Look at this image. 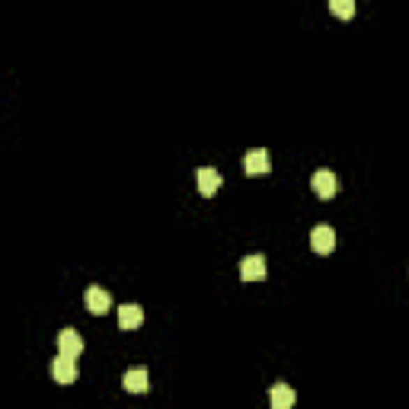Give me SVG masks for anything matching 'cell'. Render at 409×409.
Listing matches in <instances>:
<instances>
[{
    "label": "cell",
    "mask_w": 409,
    "mask_h": 409,
    "mask_svg": "<svg viewBox=\"0 0 409 409\" xmlns=\"http://www.w3.org/2000/svg\"><path fill=\"white\" fill-rule=\"evenodd\" d=\"M80 352H84V336L77 333L74 326H68V329H61V333H58V355L80 358Z\"/></svg>",
    "instance_id": "obj_1"
},
{
    "label": "cell",
    "mask_w": 409,
    "mask_h": 409,
    "mask_svg": "<svg viewBox=\"0 0 409 409\" xmlns=\"http://www.w3.org/2000/svg\"><path fill=\"white\" fill-rule=\"evenodd\" d=\"M311 246H313V253H320V256L333 253L336 250V230L329 228V224H317V228L311 230Z\"/></svg>",
    "instance_id": "obj_2"
},
{
    "label": "cell",
    "mask_w": 409,
    "mask_h": 409,
    "mask_svg": "<svg viewBox=\"0 0 409 409\" xmlns=\"http://www.w3.org/2000/svg\"><path fill=\"white\" fill-rule=\"evenodd\" d=\"M240 278L243 281H262L265 278V256L262 253H250V256H243L240 262Z\"/></svg>",
    "instance_id": "obj_3"
},
{
    "label": "cell",
    "mask_w": 409,
    "mask_h": 409,
    "mask_svg": "<svg viewBox=\"0 0 409 409\" xmlns=\"http://www.w3.org/2000/svg\"><path fill=\"white\" fill-rule=\"evenodd\" d=\"M52 378H54V384H74L77 380V358H68V355L52 358Z\"/></svg>",
    "instance_id": "obj_4"
},
{
    "label": "cell",
    "mask_w": 409,
    "mask_h": 409,
    "mask_svg": "<svg viewBox=\"0 0 409 409\" xmlns=\"http://www.w3.org/2000/svg\"><path fill=\"white\" fill-rule=\"evenodd\" d=\"M243 170H246L250 176L269 173V170H272V160H269V151H265V147H253V151H246V157H243Z\"/></svg>",
    "instance_id": "obj_5"
},
{
    "label": "cell",
    "mask_w": 409,
    "mask_h": 409,
    "mask_svg": "<svg viewBox=\"0 0 409 409\" xmlns=\"http://www.w3.org/2000/svg\"><path fill=\"white\" fill-rule=\"evenodd\" d=\"M311 186H313V192H317L320 198H333L336 192H339V179H336L333 170H317L313 179H311Z\"/></svg>",
    "instance_id": "obj_6"
},
{
    "label": "cell",
    "mask_w": 409,
    "mask_h": 409,
    "mask_svg": "<svg viewBox=\"0 0 409 409\" xmlns=\"http://www.w3.org/2000/svg\"><path fill=\"white\" fill-rule=\"evenodd\" d=\"M84 301H87V311L96 313V317H103V313H106L109 307H112V297H109V291H106V288H99V285L87 288Z\"/></svg>",
    "instance_id": "obj_7"
},
{
    "label": "cell",
    "mask_w": 409,
    "mask_h": 409,
    "mask_svg": "<svg viewBox=\"0 0 409 409\" xmlns=\"http://www.w3.org/2000/svg\"><path fill=\"white\" fill-rule=\"evenodd\" d=\"M195 182H198V192H202V195H214V192L221 189V173L214 167H198Z\"/></svg>",
    "instance_id": "obj_8"
},
{
    "label": "cell",
    "mask_w": 409,
    "mask_h": 409,
    "mask_svg": "<svg viewBox=\"0 0 409 409\" xmlns=\"http://www.w3.org/2000/svg\"><path fill=\"white\" fill-rule=\"evenodd\" d=\"M295 400H297V394L291 390L288 384H281V380L269 390V403H272V409H291L295 406Z\"/></svg>",
    "instance_id": "obj_9"
},
{
    "label": "cell",
    "mask_w": 409,
    "mask_h": 409,
    "mask_svg": "<svg viewBox=\"0 0 409 409\" xmlns=\"http://www.w3.org/2000/svg\"><path fill=\"white\" fill-rule=\"evenodd\" d=\"M141 323H144V311H141L137 304H121L119 307V326L121 329H137Z\"/></svg>",
    "instance_id": "obj_10"
},
{
    "label": "cell",
    "mask_w": 409,
    "mask_h": 409,
    "mask_svg": "<svg viewBox=\"0 0 409 409\" xmlns=\"http://www.w3.org/2000/svg\"><path fill=\"white\" fill-rule=\"evenodd\" d=\"M121 387L128 394H144L147 390V368H131V371L121 374Z\"/></svg>",
    "instance_id": "obj_11"
},
{
    "label": "cell",
    "mask_w": 409,
    "mask_h": 409,
    "mask_svg": "<svg viewBox=\"0 0 409 409\" xmlns=\"http://www.w3.org/2000/svg\"><path fill=\"white\" fill-rule=\"evenodd\" d=\"M329 10H333L336 16H342V20H349V16L355 13V3H352V0H329Z\"/></svg>",
    "instance_id": "obj_12"
}]
</instances>
